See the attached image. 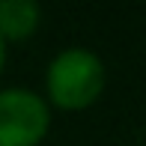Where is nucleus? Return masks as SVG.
<instances>
[{
	"mask_svg": "<svg viewBox=\"0 0 146 146\" xmlns=\"http://www.w3.org/2000/svg\"><path fill=\"white\" fill-rule=\"evenodd\" d=\"M108 87V66L92 48L69 45L57 51L45 66L42 98L51 110L81 113L102 102Z\"/></svg>",
	"mask_w": 146,
	"mask_h": 146,
	"instance_id": "1",
	"label": "nucleus"
},
{
	"mask_svg": "<svg viewBox=\"0 0 146 146\" xmlns=\"http://www.w3.org/2000/svg\"><path fill=\"white\" fill-rule=\"evenodd\" d=\"M54 125V110L39 90L0 87V146H42Z\"/></svg>",
	"mask_w": 146,
	"mask_h": 146,
	"instance_id": "2",
	"label": "nucleus"
},
{
	"mask_svg": "<svg viewBox=\"0 0 146 146\" xmlns=\"http://www.w3.org/2000/svg\"><path fill=\"white\" fill-rule=\"evenodd\" d=\"M42 27V6L36 0H0V39L18 45L33 39Z\"/></svg>",
	"mask_w": 146,
	"mask_h": 146,
	"instance_id": "3",
	"label": "nucleus"
},
{
	"mask_svg": "<svg viewBox=\"0 0 146 146\" xmlns=\"http://www.w3.org/2000/svg\"><path fill=\"white\" fill-rule=\"evenodd\" d=\"M6 63H9V45L0 39V78H3V72H6Z\"/></svg>",
	"mask_w": 146,
	"mask_h": 146,
	"instance_id": "4",
	"label": "nucleus"
}]
</instances>
